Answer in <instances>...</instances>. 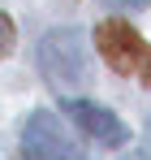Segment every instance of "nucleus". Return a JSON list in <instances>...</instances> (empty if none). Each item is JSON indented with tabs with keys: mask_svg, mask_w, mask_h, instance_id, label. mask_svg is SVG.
Wrapping results in <instances>:
<instances>
[{
	"mask_svg": "<svg viewBox=\"0 0 151 160\" xmlns=\"http://www.w3.org/2000/svg\"><path fill=\"white\" fill-rule=\"evenodd\" d=\"M104 4H112V9H125V4H143V0H104Z\"/></svg>",
	"mask_w": 151,
	"mask_h": 160,
	"instance_id": "423d86ee",
	"label": "nucleus"
},
{
	"mask_svg": "<svg viewBox=\"0 0 151 160\" xmlns=\"http://www.w3.org/2000/svg\"><path fill=\"white\" fill-rule=\"evenodd\" d=\"M13 43H17V30H13V22H9V13H0V61L13 52Z\"/></svg>",
	"mask_w": 151,
	"mask_h": 160,
	"instance_id": "39448f33",
	"label": "nucleus"
},
{
	"mask_svg": "<svg viewBox=\"0 0 151 160\" xmlns=\"http://www.w3.org/2000/svg\"><path fill=\"white\" fill-rule=\"evenodd\" d=\"M86 52H91V43H86V30L78 26H56L43 35V43H39V74L61 91V87H74V82L86 78Z\"/></svg>",
	"mask_w": 151,
	"mask_h": 160,
	"instance_id": "f257e3e1",
	"label": "nucleus"
},
{
	"mask_svg": "<svg viewBox=\"0 0 151 160\" xmlns=\"http://www.w3.org/2000/svg\"><path fill=\"white\" fill-rule=\"evenodd\" d=\"M17 160H86V152L65 134L56 112H30L22 121Z\"/></svg>",
	"mask_w": 151,
	"mask_h": 160,
	"instance_id": "7ed1b4c3",
	"label": "nucleus"
},
{
	"mask_svg": "<svg viewBox=\"0 0 151 160\" xmlns=\"http://www.w3.org/2000/svg\"><path fill=\"white\" fill-rule=\"evenodd\" d=\"M147 160H151V117H147Z\"/></svg>",
	"mask_w": 151,
	"mask_h": 160,
	"instance_id": "0eeeda50",
	"label": "nucleus"
},
{
	"mask_svg": "<svg viewBox=\"0 0 151 160\" xmlns=\"http://www.w3.org/2000/svg\"><path fill=\"white\" fill-rule=\"evenodd\" d=\"M61 112H65L86 138H95L100 147H121V143L129 138V130L104 104H95V100H61Z\"/></svg>",
	"mask_w": 151,
	"mask_h": 160,
	"instance_id": "20e7f679",
	"label": "nucleus"
},
{
	"mask_svg": "<svg viewBox=\"0 0 151 160\" xmlns=\"http://www.w3.org/2000/svg\"><path fill=\"white\" fill-rule=\"evenodd\" d=\"M95 48H100V56L117 74L138 78V82L151 87V43L129 26V22H121V18L100 22V26H95Z\"/></svg>",
	"mask_w": 151,
	"mask_h": 160,
	"instance_id": "f03ea898",
	"label": "nucleus"
}]
</instances>
